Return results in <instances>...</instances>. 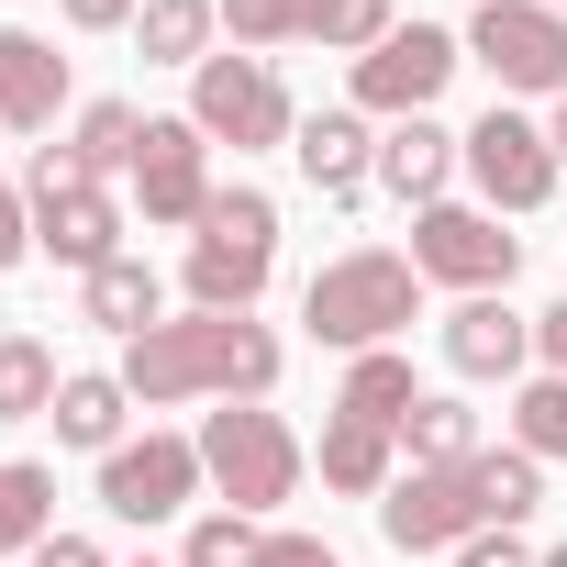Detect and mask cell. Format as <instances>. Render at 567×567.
I'll return each mask as SVG.
<instances>
[{
  "instance_id": "4",
  "label": "cell",
  "mask_w": 567,
  "mask_h": 567,
  "mask_svg": "<svg viewBox=\"0 0 567 567\" xmlns=\"http://www.w3.org/2000/svg\"><path fill=\"white\" fill-rule=\"evenodd\" d=\"M301 467H312L301 434L278 423L267 401H223V412L200 423V478L223 489V512H256V523L290 512V501H301Z\"/></svg>"
},
{
  "instance_id": "39",
  "label": "cell",
  "mask_w": 567,
  "mask_h": 567,
  "mask_svg": "<svg viewBox=\"0 0 567 567\" xmlns=\"http://www.w3.org/2000/svg\"><path fill=\"white\" fill-rule=\"evenodd\" d=\"M545 567H567V545H545Z\"/></svg>"
},
{
  "instance_id": "7",
  "label": "cell",
  "mask_w": 567,
  "mask_h": 567,
  "mask_svg": "<svg viewBox=\"0 0 567 567\" xmlns=\"http://www.w3.org/2000/svg\"><path fill=\"white\" fill-rule=\"evenodd\" d=\"M467 56L501 79V101H567V12L545 0H478Z\"/></svg>"
},
{
  "instance_id": "14",
  "label": "cell",
  "mask_w": 567,
  "mask_h": 567,
  "mask_svg": "<svg viewBox=\"0 0 567 567\" xmlns=\"http://www.w3.org/2000/svg\"><path fill=\"white\" fill-rule=\"evenodd\" d=\"M68 112V56L23 23H0V134H56Z\"/></svg>"
},
{
  "instance_id": "18",
  "label": "cell",
  "mask_w": 567,
  "mask_h": 567,
  "mask_svg": "<svg viewBox=\"0 0 567 567\" xmlns=\"http://www.w3.org/2000/svg\"><path fill=\"white\" fill-rule=\"evenodd\" d=\"M79 312H90L101 334H123V346H134V334H156V323H167V290H156V267H145V256H112V267H90V278H79Z\"/></svg>"
},
{
  "instance_id": "32",
  "label": "cell",
  "mask_w": 567,
  "mask_h": 567,
  "mask_svg": "<svg viewBox=\"0 0 567 567\" xmlns=\"http://www.w3.org/2000/svg\"><path fill=\"white\" fill-rule=\"evenodd\" d=\"M456 567H545V556H534V545L501 523V534H467V545H456Z\"/></svg>"
},
{
  "instance_id": "20",
  "label": "cell",
  "mask_w": 567,
  "mask_h": 567,
  "mask_svg": "<svg viewBox=\"0 0 567 567\" xmlns=\"http://www.w3.org/2000/svg\"><path fill=\"white\" fill-rule=\"evenodd\" d=\"M390 445H401L390 423H357V412H334V423H323V489H346V501H379V489L401 478V467H390Z\"/></svg>"
},
{
  "instance_id": "36",
  "label": "cell",
  "mask_w": 567,
  "mask_h": 567,
  "mask_svg": "<svg viewBox=\"0 0 567 567\" xmlns=\"http://www.w3.org/2000/svg\"><path fill=\"white\" fill-rule=\"evenodd\" d=\"M534 357H545V379H567V301L534 312Z\"/></svg>"
},
{
  "instance_id": "25",
  "label": "cell",
  "mask_w": 567,
  "mask_h": 567,
  "mask_svg": "<svg viewBox=\"0 0 567 567\" xmlns=\"http://www.w3.org/2000/svg\"><path fill=\"white\" fill-rule=\"evenodd\" d=\"M412 401H423L412 357H401V346H379V357H357V368H346V401H334V412H357V423H390V434H401V423H412Z\"/></svg>"
},
{
  "instance_id": "17",
  "label": "cell",
  "mask_w": 567,
  "mask_h": 567,
  "mask_svg": "<svg viewBox=\"0 0 567 567\" xmlns=\"http://www.w3.org/2000/svg\"><path fill=\"white\" fill-rule=\"evenodd\" d=\"M523 357H534V323H523V312H512L501 290H489V301H456V312H445V368H456V379H512Z\"/></svg>"
},
{
  "instance_id": "16",
  "label": "cell",
  "mask_w": 567,
  "mask_h": 567,
  "mask_svg": "<svg viewBox=\"0 0 567 567\" xmlns=\"http://www.w3.org/2000/svg\"><path fill=\"white\" fill-rule=\"evenodd\" d=\"M290 156H301V178H312L323 200H357V189L379 178V134H368V112H301Z\"/></svg>"
},
{
  "instance_id": "23",
  "label": "cell",
  "mask_w": 567,
  "mask_h": 567,
  "mask_svg": "<svg viewBox=\"0 0 567 567\" xmlns=\"http://www.w3.org/2000/svg\"><path fill=\"white\" fill-rule=\"evenodd\" d=\"M56 390H68V368L45 334H0V423H45Z\"/></svg>"
},
{
  "instance_id": "27",
  "label": "cell",
  "mask_w": 567,
  "mask_h": 567,
  "mask_svg": "<svg viewBox=\"0 0 567 567\" xmlns=\"http://www.w3.org/2000/svg\"><path fill=\"white\" fill-rule=\"evenodd\" d=\"M467 478H478V501H489V534H501V523H523V512L545 501V456H523V445H478V456H467Z\"/></svg>"
},
{
  "instance_id": "3",
  "label": "cell",
  "mask_w": 567,
  "mask_h": 567,
  "mask_svg": "<svg viewBox=\"0 0 567 567\" xmlns=\"http://www.w3.org/2000/svg\"><path fill=\"white\" fill-rule=\"evenodd\" d=\"M267 278H278V200L234 178L189 223V312H256Z\"/></svg>"
},
{
  "instance_id": "26",
  "label": "cell",
  "mask_w": 567,
  "mask_h": 567,
  "mask_svg": "<svg viewBox=\"0 0 567 567\" xmlns=\"http://www.w3.org/2000/svg\"><path fill=\"white\" fill-rule=\"evenodd\" d=\"M401 445H412V467H467V456H478V412H467L456 390H423L412 423H401Z\"/></svg>"
},
{
  "instance_id": "1",
  "label": "cell",
  "mask_w": 567,
  "mask_h": 567,
  "mask_svg": "<svg viewBox=\"0 0 567 567\" xmlns=\"http://www.w3.org/2000/svg\"><path fill=\"white\" fill-rule=\"evenodd\" d=\"M278 368L290 357H278V334L256 312H167L156 334L123 346V390L145 412H167V401H267Z\"/></svg>"
},
{
  "instance_id": "12",
  "label": "cell",
  "mask_w": 567,
  "mask_h": 567,
  "mask_svg": "<svg viewBox=\"0 0 567 567\" xmlns=\"http://www.w3.org/2000/svg\"><path fill=\"white\" fill-rule=\"evenodd\" d=\"M200 434H145V445H112L101 456V512L112 523H178L200 501Z\"/></svg>"
},
{
  "instance_id": "34",
  "label": "cell",
  "mask_w": 567,
  "mask_h": 567,
  "mask_svg": "<svg viewBox=\"0 0 567 567\" xmlns=\"http://www.w3.org/2000/svg\"><path fill=\"white\" fill-rule=\"evenodd\" d=\"M23 256H34V200L0 189V267H23Z\"/></svg>"
},
{
  "instance_id": "22",
  "label": "cell",
  "mask_w": 567,
  "mask_h": 567,
  "mask_svg": "<svg viewBox=\"0 0 567 567\" xmlns=\"http://www.w3.org/2000/svg\"><path fill=\"white\" fill-rule=\"evenodd\" d=\"M45 534H56V467L0 456V556H34Z\"/></svg>"
},
{
  "instance_id": "38",
  "label": "cell",
  "mask_w": 567,
  "mask_h": 567,
  "mask_svg": "<svg viewBox=\"0 0 567 567\" xmlns=\"http://www.w3.org/2000/svg\"><path fill=\"white\" fill-rule=\"evenodd\" d=\"M545 145H556V167H567V101H556V112H545Z\"/></svg>"
},
{
  "instance_id": "31",
  "label": "cell",
  "mask_w": 567,
  "mask_h": 567,
  "mask_svg": "<svg viewBox=\"0 0 567 567\" xmlns=\"http://www.w3.org/2000/svg\"><path fill=\"white\" fill-rule=\"evenodd\" d=\"M390 34H401V0H323V23H312V45H334V56H368Z\"/></svg>"
},
{
  "instance_id": "2",
  "label": "cell",
  "mask_w": 567,
  "mask_h": 567,
  "mask_svg": "<svg viewBox=\"0 0 567 567\" xmlns=\"http://www.w3.org/2000/svg\"><path fill=\"white\" fill-rule=\"evenodd\" d=\"M301 323H312V346L379 357V346H401L423 323V267L390 256V245H357V256H334L312 290H301Z\"/></svg>"
},
{
  "instance_id": "29",
  "label": "cell",
  "mask_w": 567,
  "mask_h": 567,
  "mask_svg": "<svg viewBox=\"0 0 567 567\" xmlns=\"http://www.w3.org/2000/svg\"><path fill=\"white\" fill-rule=\"evenodd\" d=\"M178 567H267L256 512H200V523H189V545H178Z\"/></svg>"
},
{
  "instance_id": "10",
  "label": "cell",
  "mask_w": 567,
  "mask_h": 567,
  "mask_svg": "<svg viewBox=\"0 0 567 567\" xmlns=\"http://www.w3.org/2000/svg\"><path fill=\"white\" fill-rule=\"evenodd\" d=\"M467 68V34H445V23H401L390 45H368L357 56V112H379V123H412V112H434L445 101V79Z\"/></svg>"
},
{
  "instance_id": "42",
  "label": "cell",
  "mask_w": 567,
  "mask_h": 567,
  "mask_svg": "<svg viewBox=\"0 0 567 567\" xmlns=\"http://www.w3.org/2000/svg\"><path fill=\"white\" fill-rule=\"evenodd\" d=\"M401 567H412V556H401Z\"/></svg>"
},
{
  "instance_id": "21",
  "label": "cell",
  "mask_w": 567,
  "mask_h": 567,
  "mask_svg": "<svg viewBox=\"0 0 567 567\" xmlns=\"http://www.w3.org/2000/svg\"><path fill=\"white\" fill-rule=\"evenodd\" d=\"M212 34H223V0H145V12H134L145 68H200V56H212Z\"/></svg>"
},
{
  "instance_id": "33",
  "label": "cell",
  "mask_w": 567,
  "mask_h": 567,
  "mask_svg": "<svg viewBox=\"0 0 567 567\" xmlns=\"http://www.w3.org/2000/svg\"><path fill=\"white\" fill-rule=\"evenodd\" d=\"M56 12H68L79 34H134V12H145V0H56Z\"/></svg>"
},
{
  "instance_id": "13",
  "label": "cell",
  "mask_w": 567,
  "mask_h": 567,
  "mask_svg": "<svg viewBox=\"0 0 567 567\" xmlns=\"http://www.w3.org/2000/svg\"><path fill=\"white\" fill-rule=\"evenodd\" d=\"M134 200H145V223H200V212H212V134H200L189 112H178V123H145Z\"/></svg>"
},
{
  "instance_id": "6",
  "label": "cell",
  "mask_w": 567,
  "mask_h": 567,
  "mask_svg": "<svg viewBox=\"0 0 567 567\" xmlns=\"http://www.w3.org/2000/svg\"><path fill=\"white\" fill-rule=\"evenodd\" d=\"M412 267H423V290H467V301H489V290H512L523 234H512L489 200H434V212H412Z\"/></svg>"
},
{
  "instance_id": "40",
  "label": "cell",
  "mask_w": 567,
  "mask_h": 567,
  "mask_svg": "<svg viewBox=\"0 0 567 567\" xmlns=\"http://www.w3.org/2000/svg\"><path fill=\"white\" fill-rule=\"evenodd\" d=\"M134 567H178V556H134Z\"/></svg>"
},
{
  "instance_id": "15",
  "label": "cell",
  "mask_w": 567,
  "mask_h": 567,
  "mask_svg": "<svg viewBox=\"0 0 567 567\" xmlns=\"http://www.w3.org/2000/svg\"><path fill=\"white\" fill-rule=\"evenodd\" d=\"M456 167H467V134H445L434 112H412V123H390V134H379V189H390V200H412V212H434Z\"/></svg>"
},
{
  "instance_id": "8",
  "label": "cell",
  "mask_w": 567,
  "mask_h": 567,
  "mask_svg": "<svg viewBox=\"0 0 567 567\" xmlns=\"http://www.w3.org/2000/svg\"><path fill=\"white\" fill-rule=\"evenodd\" d=\"M189 123H200L212 145H234V156L301 134V112H290V90H278L267 56H200V68H189Z\"/></svg>"
},
{
  "instance_id": "11",
  "label": "cell",
  "mask_w": 567,
  "mask_h": 567,
  "mask_svg": "<svg viewBox=\"0 0 567 567\" xmlns=\"http://www.w3.org/2000/svg\"><path fill=\"white\" fill-rule=\"evenodd\" d=\"M379 534L423 567V556H445V545L489 534V501H478V478H467V467H401V478L379 489Z\"/></svg>"
},
{
  "instance_id": "28",
  "label": "cell",
  "mask_w": 567,
  "mask_h": 567,
  "mask_svg": "<svg viewBox=\"0 0 567 567\" xmlns=\"http://www.w3.org/2000/svg\"><path fill=\"white\" fill-rule=\"evenodd\" d=\"M312 23H323V0H223V34H234V56L312 45Z\"/></svg>"
},
{
  "instance_id": "35",
  "label": "cell",
  "mask_w": 567,
  "mask_h": 567,
  "mask_svg": "<svg viewBox=\"0 0 567 567\" xmlns=\"http://www.w3.org/2000/svg\"><path fill=\"white\" fill-rule=\"evenodd\" d=\"M267 567H346L323 534H267Z\"/></svg>"
},
{
  "instance_id": "30",
  "label": "cell",
  "mask_w": 567,
  "mask_h": 567,
  "mask_svg": "<svg viewBox=\"0 0 567 567\" xmlns=\"http://www.w3.org/2000/svg\"><path fill=\"white\" fill-rule=\"evenodd\" d=\"M512 445L545 456V467H567V379H523V401H512Z\"/></svg>"
},
{
  "instance_id": "9",
  "label": "cell",
  "mask_w": 567,
  "mask_h": 567,
  "mask_svg": "<svg viewBox=\"0 0 567 567\" xmlns=\"http://www.w3.org/2000/svg\"><path fill=\"white\" fill-rule=\"evenodd\" d=\"M556 145H545V123L534 112H512V101H489L478 123H467V189L501 212V223H523V212H545L556 200Z\"/></svg>"
},
{
  "instance_id": "24",
  "label": "cell",
  "mask_w": 567,
  "mask_h": 567,
  "mask_svg": "<svg viewBox=\"0 0 567 567\" xmlns=\"http://www.w3.org/2000/svg\"><path fill=\"white\" fill-rule=\"evenodd\" d=\"M145 123H156V112H134V101H90V112H79V134H68V156H79L90 178H134Z\"/></svg>"
},
{
  "instance_id": "5",
  "label": "cell",
  "mask_w": 567,
  "mask_h": 567,
  "mask_svg": "<svg viewBox=\"0 0 567 567\" xmlns=\"http://www.w3.org/2000/svg\"><path fill=\"white\" fill-rule=\"evenodd\" d=\"M23 200H34V256H56V267H79V278L123 256V200H112L68 145H45V156H34Z\"/></svg>"
},
{
  "instance_id": "41",
  "label": "cell",
  "mask_w": 567,
  "mask_h": 567,
  "mask_svg": "<svg viewBox=\"0 0 567 567\" xmlns=\"http://www.w3.org/2000/svg\"><path fill=\"white\" fill-rule=\"evenodd\" d=\"M545 12H567V0H545Z\"/></svg>"
},
{
  "instance_id": "37",
  "label": "cell",
  "mask_w": 567,
  "mask_h": 567,
  "mask_svg": "<svg viewBox=\"0 0 567 567\" xmlns=\"http://www.w3.org/2000/svg\"><path fill=\"white\" fill-rule=\"evenodd\" d=\"M34 567H112V556H101L90 534H45V545H34Z\"/></svg>"
},
{
  "instance_id": "19",
  "label": "cell",
  "mask_w": 567,
  "mask_h": 567,
  "mask_svg": "<svg viewBox=\"0 0 567 567\" xmlns=\"http://www.w3.org/2000/svg\"><path fill=\"white\" fill-rule=\"evenodd\" d=\"M123 412H134V390H123V368H68V390H56V445H90V456H112L123 445Z\"/></svg>"
}]
</instances>
